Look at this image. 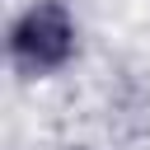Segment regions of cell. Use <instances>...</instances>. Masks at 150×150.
Wrapping results in <instances>:
<instances>
[{
	"instance_id": "6da1fadb",
	"label": "cell",
	"mask_w": 150,
	"mask_h": 150,
	"mask_svg": "<svg viewBox=\"0 0 150 150\" xmlns=\"http://www.w3.org/2000/svg\"><path fill=\"white\" fill-rule=\"evenodd\" d=\"M80 14L70 0H23L5 23V66L23 80H56L80 61Z\"/></svg>"
}]
</instances>
